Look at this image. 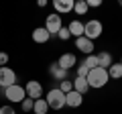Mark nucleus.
<instances>
[{
	"label": "nucleus",
	"instance_id": "nucleus-18",
	"mask_svg": "<svg viewBox=\"0 0 122 114\" xmlns=\"http://www.w3.org/2000/svg\"><path fill=\"white\" fill-rule=\"evenodd\" d=\"M108 75L112 79H122V63L118 61V63H112L110 65V69H108Z\"/></svg>",
	"mask_w": 122,
	"mask_h": 114
},
{
	"label": "nucleus",
	"instance_id": "nucleus-31",
	"mask_svg": "<svg viewBox=\"0 0 122 114\" xmlns=\"http://www.w3.org/2000/svg\"><path fill=\"white\" fill-rule=\"evenodd\" d=\"M59 114H61V112H59Z\"/></svg>",
	"mask_w": 122,
	"mask_h": 114
},
{
	"label": "nucleus",
	"instance_id": "nucleus-19",
	"mask_svg": "<svg viewBox=\"0 0 122 114\" xmlns=\"http://www.w3.org/2000/svg\"><path fill=\"white\" fill-rule=\"evenodd\" d=\"M87 2L86 0H77V2H75V6H73V12L77 14V16H86V12H87Z\"/></svg>",
	"mask_w": 122,
	"mask_h": 114
},
{
	"label": "nucleus",
	"instance_id": "nucleus-3",
	"mask_svg": "<svg viewBox=\"0 0 122 114\" xmlns=\"http://www.w3.org/2000/svg\"><path fill=\"white\" fill-rule=\"evenodd\" d=\"M2 94H4V98L10 102V106L12 104H20V102L26 98L25 86H18V83H14V86H10V88H6V90H2Z\"/></svg>",
	"mask_w": 122,
	"mask_h": 114
},
{
	"label": "nucleus",
	"instance_id": "nucleus-8",
	"mask_svg": "<svg viewBox=\"0 0 122 114\" xmlns=\"http://www.w3.org/2000/svg\"><path fill=\"white\" fill-rule=\"evenodd\" d=\"M75 49H77L79 53H83V55H94V41H90L87 37H79V39H75Z\"/></svg>",
	"mask_w": 122,
	"mask_h": 114
},
{
	"label": "nucleus",
	"instance_id": "nucleus-30",
	"mask_svg": "<svg viewBox=\"0 0 122 114\" xmlns=\"http://www.w3.org/2000/svg\"><path fill=\"white\" fill-rule=\"evenodd\" d=\"M118 4H120V6H122V0H120V2H118Z\"/></svg>",
	"mask_w": 122,
	"mask_h": 114
},
{
	"label": "nucleus",
	"instance_id": "nucleus-13",
	"mask_svg": "<svg viewBox=\"0 0 122 114\" xmlns=\"http://www.w3.org/2000/svg\"><path fill=\"white\" fill-rule=\"evenodd\" d=\"M49 39H51V35H49V31L45 26H37L35 31H33V41H35V43L45 45V43H49Z\"/></svg>",
	"mask_w": 122,
	"mask_h": 114
},
{
	"label": "nucleus",
	"instance_id": "nucleus-24",
	"mask_svg": "<svg viewBox=\"0 0 122 114\" xmlns=\"http://www.w3.org/2000/svg\"><path fill=\"white\" fill-rule=\"evenodd\" d=\"M0 114H16V110H14V106L6 104V106H0Z\"/></svg>",
	"mask_w": 122,
	"mask_h": 114
},
{
	"label": "nucleus",
	"instance_id": "nucleus-28",
	"mask_svg": "<svg viewBox=\"0 0 122 114\" xmlns=\"http://www.w3.org/2000/svg\"><path fill=\"white\" fill-rule=\"evenodd\" d=\"M37 6H41V8H43V6H47V0H39V2H37Z\"/></svg>",
	"mask_w": 122,
	"mask_h": 114
},
{
	"label": "nucleus",
	"instance_id": "nucleus-21",
	"mask_svg": "<svg viewBox=\"0 0 122 114\" xmlns=\"http://www.w3.org/2000/svg\"><path fill=\"white\" fill-rule=\"evenodd\" d=\"M57 88H59L63 94H69V92H73V82H69V79H63V82H59V86H57Z\"/></svg>",
	"mask_w": 122,
	"mask_h": 114
},
{
	"label": "nucleus",
	"instance_id": "nucleus-12",
	"mask_svg": "<svg viewBox=\"0 0 122 114\" xmlns=\"http://www.w3.org/2000/svg\"><path fill=\"white\" fill-rule=\"evenodd\" d=\"M83 104V96L79 92H69L65 94V106H69V108H79V106Z\"/></svg>",
	"mask_w": 122,
	"mask_h": 114
},
{
	"label": "nucleus",
	"instance_id": "nucleus-27",
	"mask_svg": "<svg viewBox=\"0 0 122 114\" xmlns=\"http://www.w3.org/2000/svg\"><path fill=\"white\" fill-rule=\"evenodd\" d=\"M102 0H87V8H100Z\"/></svg>",
	"mask_w": 122,
	"mask_h": 114
},
{
	"label": "nucleus",
	"instance_id": "nucleus-11",
	"mask_svg": "<svg viewBox=\"0 0 122 114\" xmlns=\"http://www.w3.org/2000/svg\"><path fill=\"white\" fill-rule=\"evenodd\" d=\"M49 75H51L55 82H63V79H67V75H69V71L63 69L61 65H57V61H53L51 65H49Z\"/></svg>",
	"mask_w": 122,
	"mask_h": 114
},
{
	"label": "nucleus",
	"instance_id": "nucleus-26",
	"mask_svg": "<svg viewBox=\"0 0 122 114\" xmlns=\"http://www.w3.org/2000/svg\"><path fill=\"white\" fill-rule=\"evenodd\" d=\"M8 63V53L6 51H0V67H4Z\"/></svg>",
	"mask_w": 122,
	"mask_h": 114
},
{
	"label": "nucleus",
	"instance_id": "nucleus-2",
	"mask_svg": "<svg viewBox=\"0 0 122 114\" xmlns=\"http://www.w3.org/2000/svg\"><path fill=\"white\" fill-rule=\"evenodd\" d=\"M45 100H47V104H49V110L61 112V110L65 108V94L61 92L59 88H51L47 92V96H45Z\"/></svg>",
	"mask_w": 122,
	"mask_h": 114
},
{
	"label": "nucleus",
	"instance_id": "nucleus-17",
	"mask_svg": "<svg viewBox=\"0 0 122 114\" xmlns=\"http://www.w3.org/2000/svg\"><path fill=\"white\" fill-rule=\"evenodd\" d=\"M33 112H35V114H47V112H49V104H47V100H45V98H39V100H35Z\"/></svg>",
	"mask_w": 122,
	"mask_h": 114
},
{
	"label": "nucleus",
	"instance_id": "nucleus-15",
	"mask_svg": "<svg viewBox=\"0 0 122 114\" xmlns=\"http://www.w3.org/2000/svg\"><path fill=\"white\" fill-rule=\"evenodd\" d=\"M67 29H69L71 37L79 39V37H83V29H86V26H83V22H81V21H77V18H75V21H71L69 25H67Z\"/></svg>",
	"mask_w": 122,
	"mask_h": 114
},
{
	"label": "nucleus",
	"instance_id": "nucleus-22",
	"mask_svg": "<svg viewBox=\"0 0 122 114\" xmlns=\"http://www.w3.org/2000/svg\"><path fill=\"white\" fill-rule=\"evenodd\" d=\"M33 106H35V100H30V98H25V100L20 102L22 112H33Z\"/></svg>",
	"mask_w": 122,
	"mask_h": 114
},
{
	"label": "nucleus",
	"instance_id": "nucleus-14",
	"mask_svg": "<svg viewBox=\"0 0 122 114\" xmlns=\"http://www.w3.org/2000/svg\"><path fill=\"white\" fill-rule=\"evenodd\" d=\"M96 55H98V67H102V69H110V65L114 63L112 53H110V51H100V53H96Z\"/></svg>",
	"mask_w": 122,
	"mask_h": 114
},
{
	"label": "nucleus",
	"instance_id": "nucleus-29",
	"mask_svg": "<svg viewBox=\"0 0 122 114\" xmlns=\"http://www.w3.org/2000/svg\"><path fill=\"white\" fill-rule=\"evenodd\" d=\"M0 96H2V88H0Z\"/></svg>",
	"mask_w": 122,
	"mask_h": 114
},
{
	"label": "nucleus",
	"instance_id": "nucleus-6",
	"mask_svg": "<svg viewBox=\"0 0 122 114\" xmlns=\"http://www.w3.org/2000/svg\"><path fill=\"white\" fill-rule=\"evenodd\" d=\"M25 92H26V98L39 100V98H43V86H41V82H37V79H29L26 86H25Z\"/></svg>",
	"mask_w": 122,
	"mask_h": 114
},
{
	"label": "nucleus",
	"instance_id": "nucleus-16",
	"mask_svg": "<svg viewBox=\"0 0 122 114\" xmlns=\"http://www.w3.org/2000/svg\"><path fill=\"white\" fill-rule=\"evenodd\" d=\"M73 90H75V92H79V94L83 96V94L90 90L87 79H86V78H79V75H75V79H73Z\"/></svg>",
	"mask_w": 122,
	"mask_h": 114
},
{
	"label": "nucleus",
	"instance_id": "nucleus-7",
	"mask_svg": "<svg viewBox=\"0 0 122 114\" xmlns=\"http://www.w3.org/2000/svg\"><path fill=\"white\" fill-rule=\"evenodd\" d=\"M61 26H63V22H61V16L59 14H49V16H45V29L49 31V35H57V33L61 31Z\"/></svg>",
	"mask_w": 122,
	"mask_h": 114
},
{
	"label": "nucleus",
	"instance_id": "nucleus-9",
	"mask_svg": "<svg viewBox=\"0 0 122 114\" xmlns=\"http://www.w3.org/2000/svg\"><path fill=\"white\" fill-rule=\"evenodd\" d=\"M73 6L75 2L73 0H55L53 2V8H55V14H67V12H73Z\"/></svg>",
	"mask_w": 122,
	"mask_h": 114
},
{
	"label": "nucleus",
	"instance_id": "nucleus-20",
	"mask_svg": "<svg viewBox=\"0 0 122 114\" xmlns=\"http://www.w3.org/2000/svg\"><path fill=\"white\" fill-rule=\"evenodd\" d=\"M83 65L87 67V69H96L98 67V55L94 53V55H87L86 59H83Z\"/></svg>",
	"mask_w": 122,
	"mask_h": 114
},
{
	"label": "nucleus",
	"instance_id": "nucleus-5",
	"mask_svg": "<svg viewBox=\"0 0 122 114\" xmlns=\"http://www.w3.org/2000/svg\"><path fill=\"white\" fill-rule=\"evenodd\" d=\"M16 83V73H14L12 67L4 65V67H0V88L6 90L10 88V86H14Z\"/></svg>",
	"mask_w": 122,
	"mask_h": 114
},
{
	"label": "nucleus",
	"instance_id": "nucleus-4",
	"mask_svg": "<svg viewBox=\"0 0 122 114\" xmlns=\"http://www.w3.org/2000/svg\"><path fill=\"white\" fill-rule=\"evenodd\" d=\"M83 37H87L90 41H96L102 37V33H104V25H102L100 21H96V18H92V21L83 22Z\"/></svg>",
	"mask_w": 122,
	"mask_h": 114
},
{
	"label": "nucleus",
	"instance_id": "nucleus-25",
	"mask_svg": "<svg viewBox=\"0 0 122 114\" xmlns=\"http://www.w3.org/2000/svg\"><path fill=\"white\" fill-rule=\"evenodd\" d=\"M87 73H90V69H87L83 63H79V65H77V75H79V78H87Z\"/></svg>",
	"mask_w": 122,
	"mask_h": 114
},
{
	"label": "nucleus",
	"instance_id": "nucleus-23",
	"mask_svg": "<svg viewBox=\"0 0 122 114\" xmlns=\"http://www.w3.org/2000/svg\"><path fill=\"white\" fill-rule=\"evenodd\" d=\"M57 37H59L61 41H69V39H71V33H69V29H67V26H61V31L57 33Z\"/></svg>",
	"mask_w": 122,
	"mask_h": 114
},
{
	"label": "nucleus",
	"instance_id": "nucleus-1",
	"mask_svg": "<svg viewBox=\"0 0 122 114\" xmlns=\"http://www.w3.org/2000/svg\"><path fill=\"white\" fill-rule=\"evenodd\" d=\"M87 86H90V90H100L104 88L106 83L110 82V75H108V69H102V67H96V69H90V73H87Z\"/></svg>",
	"mask_w": 122,
	"mask_h": 114
},
{
	"label": "nucleus",
	"instance_id": "nucleus-10",
	"mask_svg": "<svg viewBox=\"0 0 122 114\" xmlns=\"http://www.w3.org/2000/svg\"><path fill=\"white\" fill-rule=\"evenodd\" d=\"M57 65H61L63 69L69 71L71 67L77 65V57H75V53H61V57L57 59Z\"/></svg>",
	"mask_w": 122,
	"mask_h": 114
}]
</instances>
